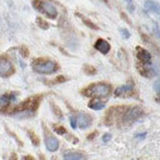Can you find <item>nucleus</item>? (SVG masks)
I'll list each match as a JSON object with an SVG mask.
<instances>
[{"label": "nucleus", "mask_w": 160, "mask_h": 160, "mask_svg": "<svg viewBox=\"0 0 160 160\" xmlns=\"http://www.w3.org/2000/svg\"><path fill=\"white\" fill-rule=\"evenodd\" d=\"M31 66L34 72H36L38 74H43V75L53 74L54 72H56L59 68L57 62H55L49 58H45V57L34 59Z\"/></svg>", "instance_id": "obj_1"}, {"label": "nucleus", "mask_w": 160, "mask_h": 160, "mask_svg": "<svg viewBox=\"0 0 160 160\" xmlns=\"http://www.w3.org/2000/svg\"><path fill=\"white\" fill-rule=\"evenodd\" d=\"M111 85L104 82H97L90 84L85 88L82 94L87 97H106L111 93Z\"/></svg>", "instance_id": "obj_2"}, {"label": "nucleus", "mask_w": 160, "mask_h": 160, "mask_svg": "<svg viewBox=\"0 0 160 160\" xmlns=\"http://www.w3.org/2000/svg\"><path fill=\"white\" fill-rule=\"evenodd\" d=\"M32 5L38 12L44 14L45 16H47L48 18L56 19L58 15L57 9L50 2L44 1V0H33Z\"/></svg>", "instance_id": "obj_3"}, {"label": "nucleus", "mask_w": 160, "mask_h": 160, "mask_svg": "<svg viewBox=\"0 0 160 160\" xmlns=\"http://www.w3.org/2000/svg\"><path fill=\"white\" fill-rule=\"evenodd\" d=\"M40 101H41V95L31 96L27 98L25 101L18 104V106H16L13 109V112H23V111L34 112L35 110H37Z\"/></svg>", "instance_id": "obj_4"}, {"label": "nucleus", "mask_w": 160, "mask_h": 160, "mask_svg": "<svg viewBox=\"0 0 160 160\" xmlns=\"http://www.w3.org/2000/svg\"><path fill=\"white\" fill-rule=\"evenodd\" d=\"M143 110L139 106H133L130 108H126L122 114V121L125 124H129L134 122L135 120L139 119L143 115Z\"/></svg>", "instance_id": "obj_5"}, {"label": "nucleus", "mask_w": 160, "mask_h": 160, "mask_svg": "<svg viewBox=\"0 0 160 160\" xmlns=\"http://www.w3.org/2000/svg\"><path fill=\"white\" fill-rule=\"evenodd\" d=\"M13 73H14L13 65L6 57L2 56L1 60H0V74H1V76L4 78H7L9 76H11Z\"/></svg>", "instance_id": "obj_6"}, {"label": "nucleus", "mask_w": 160, "mask_h": 160, "mask_svg": "<svg viewBox=\"0 0 160 160\" xmlns=\"http://www.w3.org/2000/svg\"><path fill=\"white\" fill-rule=\"evenodd\" d=\"M133 84H124L115 89L114 94L117 97H130L133 94Z\"/></svg>", "instance_id": "obj_7"}, {"label": "nucleus", "mask_w": 160, "mask_h": 160, "mask_svg": "<svg viewBox=\"0 0 160 160\" xmlns=\"http://www.w3.org/2000/svg\"><path fill=\"white\" fill-rule=\"evenodd\" d=\"M136 56L140 63L151 64V54H150L146 49L142 48L141 46L136 47Z\"/></svg>", "instance_id": "obj_8"}, {"label": "nucleus", "mask_w": 160, "mask_h": 160, "mask_svg": "<svg viewBox=\"0 0 160 160\" xmlns=\"http://www.w3.org/2000/svg\"><path fill=\"white\" fill-rule=\"evenodd\" d=\"M45 146L50 152H54L59 148V141L51 134H45Z\"/></svg>", "instance_id": "obj_9"}, {"label": "nucleus", "mask_w": 160, "mask_h": 160, "mask_svg": "<svg viewBox=\"0 0 160 160\" xmlns=\"http://www.w3.org/2000/svg\"><path fill=\"white\" fill-rule=\"evenodd\" d=\"M92 123V118L89 114L84 113V112H80V114L77 116V124L78 126L81 129H85L88 126H90Z\"/></svg>", "instance_id": "obj_10"}, {"label": "nucleus", "mask_w": 160, "mask_h": 160, "mask_svg": "<svg viewBox=\"0 0 160 160\" xmlns=\"http://www.w3.org/2000/svg\"><path fill=\"white\" fill-rule=\"evenodd\" d=\"M94 48L98 50L100 53L102 54H107L110 51V44L103 38H98L96 42L94 43Z\"/></svg>", "instance_id": "obj_11"}, {"label": "nucleus", "mask_w": 160, "mask_h": 160, "mask_svg": "<svg viewBox=\"0 0 160 160\" xmlns=\"http://www.w3.org/2000/svg\"><path fill=\"white\" fill-rule=\"evenodd\" d=\"M15 99L14 93H9V94H3L1 98H0V106H1V111L4 112L5 109L8 108L10 101Z\"/></svg>", "instance_id": "obj_12"}, {"label": "nucleus", "mask_w": 160, "mask_h": 160, "mask_svg": "<svg viewBox=\"0 0 160 160\" xmlns=\"http://www.w3.org/2000/svg\"><path fill=\"white\" fill-rule=\"evenodd\" d=\"M149 65L150 64H142V63H138V70H139V72L140 74L142 75V76H145V77H152L154 73L153 72V70L149 67Z\"/></svg>", "instance_id": "obj_13"}, {"label": "nucleus", "mask_w": 160, "mask_h": 160, "mask_svg": "<svg viewBox=\"0 0 160 160\" xmlns=\"http://www.w3.org/2000/svg\"><path fill=\"white\" fill-rule=\"evenodd\" d=\"M144 6L146 8V10H148L150 12L160 14V4L153 1V0H147V1L144 3Z\"/></svg>", "instance_id": "obj_14"}, {"label": "nucleus", "mask_w": 160, "mask_h": 160, "mask_svg": "<svg viewBox=\"0 0 160 160\" xmlns=\"http://www.w3.org/2000/svg\"><path fill=\"white\" fill-rule=\"evenodd\" d=\"M76 14V16L78 17V18H80L81 19V21L86 25V26L88 27V28H90V29H92V30H99V27L97 26L96 24H95L94 22H92L91 20H90L89 18H87V17H85V15H83V14H81V13H75Z\"/></svg>", "instance_id": "obj_15"}, {"label": "nucleus", "mask_w": 160, "mask_h": 160, "mask_svg": "<svg viewBox=\"0 0 160 160\" xmlns=\"http://www.w3.org/2000/svg\"><path fill=\"white\" fill-rule=\"evenodd\" d=\"M88 107L93 110H101L105 107V103L99 99H92L88 103Z\"/></svg>", "instance_id": "obj_16"}, {"label": "nucleus", "mask_w": 160, "mask_h": 160, "mask_svg": "<svg viewBox=\"0 0 160 160\" xmlns=\"http://www.w3.org/2000/svg\"><path fill=\"white\" fill-rule=\"evenodd\" d=\"M63 157L67 160H80L85 158L84 155L79 152H66L63 154Z\"/></svg>", "instance_id": "obj_17"}, {"label": "nucleus", "mask_w": 160, "mask_h": 160, "mask_svg": "<svg viewBox=\"0 0 160 160\" xmlns=\"http://www.w3.org/2000/svg\"><path fill=\"white\" fill-rule=\"evenodd\" d=\"M27 134H28V137L30 138V140H31V142L34 146H38L39 143H40V140H39V137L35 134V132L31 131V130H28Z\"/></svg>", "instance_id": "obj_18"}, {"label": "nucleus", "mask_w": 160, "mask_h": 160, "mask_svg": "<svg viewBox=\"0 0 160 160\" xmlns=\"http://www.w3.org/2000/svg\"><path fill=\"white\" fill-rule=\"evenodd\" d=\"M36 23L38 26L41 28V29H44V30H46L50 27V25L47 21H45L44 19H42L41 17H37L36 18Z\"/></svg>", "instance_id": "obj_19"}, {"label": "nucleus", "mask_w": 160, "mask_h": 160, "mask_svg": "<svg viewBox=\"0 0 160 160\" xmlns=\"http://www.w3.org/2000/svg\"><path fill=\"white\" fill-rule=\"evenodd\" d=\"M83 71L88 74V75H94L96 74V69H95L92 65H89V64H85L83 66Z\"/></svg>", "instance_id": "obj_20"}, {"label": "nucleus", "mask_w": 160, "mask_h": 160, "mask_svg": "<svg viewBox=\"0 0 160 160\" xmlns=\"http://www.w3.org/2000/svg\"><path fill=\"white\" fill-rule=\"evenodd\" d=\"M53 130L59 135H64L67 133L66 129H65L63 126H60V125H53Z\"/></svg>", "instance_id": "obj_21"}, {"label": "nucleus", "mask_w": 160, "mask_h": 160, "mask_svg": "<svg viewBox=\"0 0 160 160\" xmlns=\"http://www.w3.org/2000/svg\"><path fill=\"white\" fill-rule=\"evenodd\" d=\"M19 53L22 57L26 58L29 56V49L27 48V46H21L19 48Z\"/></svg>", "instance_id": "obj_22"}, {"label": "nucleus", "mask_w": 160, "mask_h": 160, "mask_svg": "<svg viewBox=\"0 0 160 160\" xmlns=\"http://www.w3.org/2000/svg\"><path fill=\"white\" fill-rule=\"evenodd\" d=\"M51 108H52V110H53L54 114L56 115L57 117H59V118H61V117H62V112H61V110H60V109L58 108V106H55V105H54L53 103H51Z\"/></svg>", "instance_id": "obj_23"}, {"label": "nucleus", "mask_w": 160, "mask_h": 160, "mask_svg": "<svg viewBox=\"0 0 160 160\" xmlns=\"http://www.w3.org/2000/svg\"><path fill=\"white\" fill-rule=\"evenodd\" d=\"M120 33H121L122 37H123L124 39H128V38L130 37V33H129V31H128L127 29H125V28H121V29H120Z\"/></svg>", "instance_id": "obj_24"}, {"label": "nucleus", "mask_w": 160, "mask_h": 160, "mask_svg": "<svg viewBox=\"0 0 160 160\" xmlns=\"http://www.w3.org/2000/svg\"><path fill=\"white\" fill-rule=\"evenodd\" d=\"M70 125H71V127L73 129H76V126H77V118H75V117H71V118H70Z\"/></svg>", "instance_id": "obj_25"}, {"label": "nucleus", "mask_w": 160, "mask_h": 160, "mask_svg": "<svg viewBox=\"0 0 160 160\" xmlns=\"http://www.w3.org/2000/svg\"><path fill=\"white\" fill-rule=\"evenodd\" d=\"M153 87H154V89H155V91L158 92V93H160V79H159V80H156V81L154 82Z\"/></svg>", "instance_id": "obj_26"}, {"label": "nucleus", "mask_w": 160, "mask_h": 160, "mask_svg": "<svg viewBox=\"0 0 160 160\" xmlns=\"http://www.w3.org/2000/svg\"><path fill=\"white\" fill-rule=\"evenodd\" d=\"M110 139H111V134H109V133L104 134V135H103V137H102L103 142H108Z\"/></svg>", "instance_id": "obj_27"}, {"label": "nucleus", "mask_w": 160, "mask_h": 160, "mask_svg": "<svg viewBox=\"0 0 160 160\" xmlns=\"http://www.w3.org/2000/svg\"><path fill=\"white\" fill-rule=\"evenodd\" d=\"M125 1H126V3L128 4V7H129V9H130V11L133 12V10H134V5H133V3H132V0H125Z\"/></svg>", "instance_id": "obj_28"}, {"label": "nucleus", "mask_w": 160, "mask_h": 160, "mask_svg": "<svg viewBox=\"0 0 160 160\" xmlns=\"http://www.w3.org/2000/svg\"><path fill=\"white\" fill-rule=\"evenodd\" d=\"M65 80H66V79H65V77L64 76H58L56 79H55V83H62V82H64L65 81Z\"/></svg>", "instance_id": "obj_29"}, {"label": "nucleus", "mask_w": 160, "mask_h": 160, "mask_svg": "<svg viewBox=\"0 0 160 160\" xmlns=\"http://www.w3.org/2000/svg\"><path fill=\"white\" fill-rule=\"evenodd\" d=\"M136 136V138H139V139H144L145 136H146V132H142V133H138L135 135Z\"/></svg>", "instance_id": "obj_30"}, {"label": "nucleus", "mask_w": 160, "mask_h": 160, "mask_svg": "<svg viewBox=\"0 0 160 160\" xmlns=\"http://www.w3.org/2000/svg\"><path fill=\"white\" fill-rule=\"evenodd\" d=\"M121 17L125 20V21H126V22H128L130 25H132V23H131V21H130V20H129V18H127L126 17V14H125V13H123V12H121Z\"/></svg>", "instance_id": "obj_31"}, {"label": "nucleus", "mask_w": 160, "mask_h": 160, "mask_svg": "<svg viewBox=\"0 0 160 160\" xmlns=\"http://www.w3.org/2000/svg\"><path fill=\"white\" fill-rule=\"evenodd\" d=\"M95 135H97V131H94L93 133L89 134L88 136H87V139H88V140H91V139H93V138L95 137Z\"/></svg>", "instance_id": "obj_32"}, {"label": "nucleus", "mask_w": 160, "mask_h": 160, "mask_svg": "<svg viewBox=\"0 0 160 160\" xmlns=\"http://www.w3.org/2000/svg\"><path fill=\"white\" fill-rule=\"evenodd\" d=\"M102 2H105V3H107L108 2V0H101Z\"/></svg>", "instance_id": "obj_33"}, {"label": "nucleus", "mask_w": 160, "mask_h": 160, "mask_svg": "<svg viewBox=\"0 0 160 160\" xmlns=\"http://www.w3.org/2000/svg\"><path fill=\"white\" fill-rule=\"evenodd\" d=\"M157 100L160 102V93H159V96H158V99H157Z\"/></svg>", "instance_id": "obj_34"}]
</instances>
